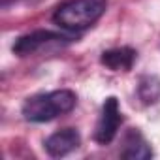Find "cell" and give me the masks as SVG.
I'll use <instances>...</instances> for the list:
<instances>
[{"instance_id":"2","label":"cell","mask_w":160,"mask_h":160,"mask_svg":"<svg viewBox=\"0 0 160 160\" xmlns=\"http://www.w3.org/2000/svg\"><path fill=\"white\" fill-rule=\"evenodd\" d=\"M75 102H77L75 92L68 89L42 92L27 98V102L23 104V117L30 122H47L72 111Z\"/></svg>"},{"instance_id":"5","label":"cell","mask_w":160,"mask_h":160,"mask_svg":"<svg viewBox=\"0 0 160 160\" xmlns=\"http://www.w3.org/2000/svg\"><path fill=\"white\" fill-rule=\"evenodd\" d=\"M81 143V136L75 128H62L55 134H51L47 139H45V151L49 152V156H66L70 154L72 151H75Z\"/></svg>"},{"instance_id":"8","label":"cell","mask_w":160,"mask_h":160,"mask_svg":"<svg viewBox=\"0 0 160 160\" xmlns=\"http://www.w3.org/2000/svg\"><path fill=\"white\" fill-rule=\"evenodd\" d=\"M138 96L145 106L156 104L160 100V77L143 75L138 83Z\"/></svg>"},{"instance_id":"4","label":"cell","mask_w":160,"mask_h":160,"mask_svg":"<svg viewBox=\"0 0 160 160\" xmlns=\"http://www.w3.org/2000/svg\"><path fill=\"white\" fill-rule=\"evenodd\" d=\"M122 122V113L119 108V100L115 96L106 98L104 106H102V113L94 130V139L102 145H108L113 141V138L117 136V130Z\"/></svg>"},{"instance_id":"6","label":"cell","mask_w":160,"mask_h":160,"mask_svg":"<svg viewBox=\"0 0 160 160\" xmlns=\"http://www.w3.org/2000/svg\"><path fill=\"white\" fill-rule=\"evenodd\" d=\"M122 158H130V160H147L152 156V149L149 145V141L143 138V134L138 128H130L124 136V143H122Z\"/></svg>"},{"instance_id":"7","label":"cell","mask_w":160,"mask_h":160,"mask_svg":"<svg viewBox=\"0 0 160 160\" xmlns=\"http://www.w3.org/2000/svg\"><path fill=\"white\" fill-rule=\"evenodd\" d=\"M138 53L132 47H115L102 53V64L113 72H128L136 62Z\"/></svg>"},{"instance_id":"3","label":"cell","mask_w":160,"mask_h":160,"mask_svg":"<svg viewBox=\"0 0 160 160\" xmlns=\"http://www.w3.org/2000/svg\"><path fill=\"white\" fill-rule=\"evenodd\" d=\"M73 38L62 32H53V30H34L28 32L25 36H19L13 43V53L19 57H28V55H36L43 49H51V47H62L66 43H70Z\"/></svg>"},{"instance_id":"1","label":"cell","mask_w":160,"mask_h":160,"mask_svg":"<svg viewBox=\"0 0 160 160\" xmlns=\"http://www.w3.org/2000/svg\"><path fill=\"white\" fill-rule=\"evenodd\" d=\"M108 0H64L55 10L53 21L70 30V32H81L92 27L106 12Z\"/></svg>"}]
</instances>
